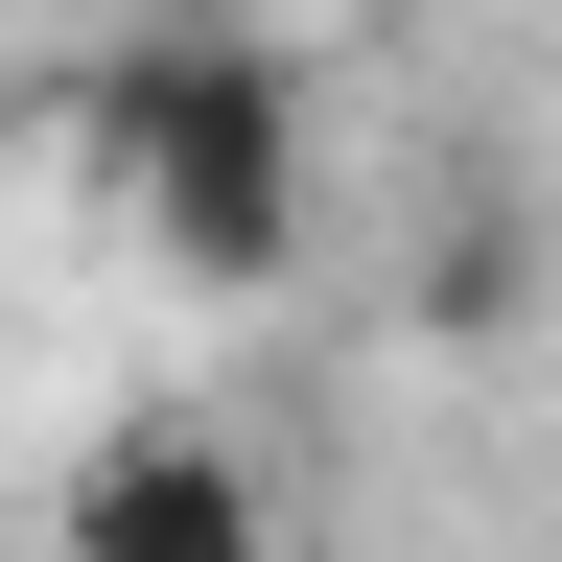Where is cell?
<instances>
[{"label":"cell","instance_id":"7a4b0ae2","mask_svg":"<svg viewBox=\"0 0 562 562\" xmlns=\"http://www.w3.org/2000/svg\"><path fill=\"white\" fill-rule=\"evenodd\" d=\"M70 562H281V492L211 446V422H117L70 469Z\"/></svg>","mask_w":562,"mask_h":562},{"label":"cell","instance_id":"6da1fadb","mask_svg":"<svg viewBox=\"0 0 562 562\" xmlns=\"http://www.w3.org/2000/svg\"><path fill=\"white\" fill-rule=\"evenodd\" d=\"M70 140H94V188L165 235L188 281H281L305 258V70H281V24H117V70L70 94Z\"/></svg>","mask_w":562,"mask_h":562},{"label":"cell","instance_id":"3957f363","mask_svg":"<svg viewBox=\"0 0 562 562\" xmlns=\"http://www.w3.org/2000/svg\"><path fill=\"white\" fill-rule=\"evenodd\" d=\"M328 24H351V0H328Z\"/></svg>","mask_w":562,"mask_h":562}]
</instances>
